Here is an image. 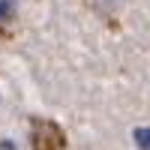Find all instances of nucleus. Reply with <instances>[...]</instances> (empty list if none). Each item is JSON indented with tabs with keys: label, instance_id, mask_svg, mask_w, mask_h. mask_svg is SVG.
I'll return each instance as SVG.
<instances>
[{
	"label": "nucleus",
	"instance_id": "obj_1",
	"mask_svg": "<svg viewBox=\"0 0 150 150\" xmlns=\"http://www.w3.org/2000/svg\"><path fill=\"white\" fill-rule=\"evenodd\" d=\"M30 138H33V150H60L66 144V135L54 120H33Z\"/></svg>",
	"mask_w": 150,
	"mask_h": 150
},
{
	"label": "nucleus",
	"instance_id": "obj_2",
	"mask_svg": "<svg viewBox=\"0 0 150 150\" xmlns=\"http://www.w3.org/2000/svg\"><path fill=\"white\" fill-rule=\"evenodd\" d=\"M15 21V0H0V27H9Z\"/></svg>",
	"mask_w": 150,
	"mask_h": 150
},
{
	"label": "nucleus",
	"instance_id": "obj_3",
	"mask_svg": "<svg viewBox=\"0 0 150 150\" xmlns=\"http://www.w3.org/2000/svg\"><path fill=\"white\" fill-rule=\"evenodd\" d=\"M132 138H135V144H138L141 150H150V129H147V126L135 129V132H132Z\"/></svg>",
	"mask_w": 150,
	"mask_h": 150
}]
</instances>
